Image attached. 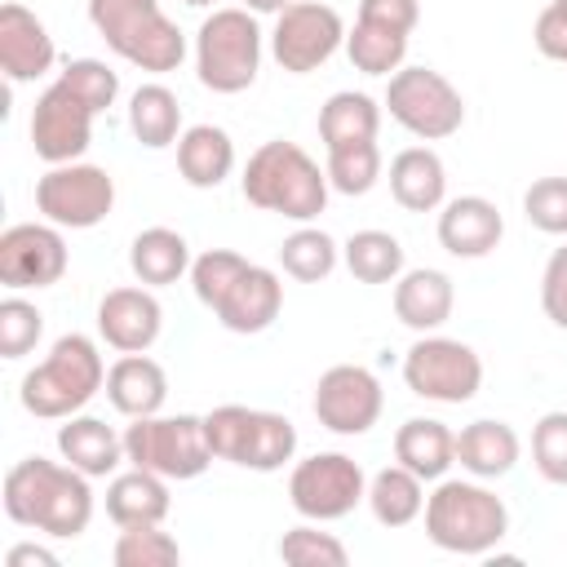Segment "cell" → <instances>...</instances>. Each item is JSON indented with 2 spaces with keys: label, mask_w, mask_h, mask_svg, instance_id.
I'll return each mask as SVG.
<instances>
[{
  "label": "cell",
  "mask_w": 567,
  "mask_h": 567,
  "mask_svg": "<svg viewBox=\"0 0 567 567\" xmlns=\"http://www.w3.org/2000/svg\"><path fill=\"white\" fill-rule=\"evenodd\" d=\"M403 385L430 403H470L483 390V359L456 337L421 332L403 354Z\"/></svg>",
  "instance_id": "30bf717a"
},
{
  "label": "cell",
  "mask_w": 567,
  "mask_h": 567,
  "mask_svg": "<svg viewBox=\"0 0 567 567\" xmlns=\"http://www.w3.org/2000/svg\"><path fill=\"white\" fill-rule=\"evenodd\" d=\"M177 173L195 190H217L235 173V142L217 124H190L177 137Z\"/></svg>",
  "instance_id": "83f0119b"
},
{
  "label": "cell",
  "mask_w": 567,
  "mask_h": 567,
  "mask_svg": "<svg viewBox=\"0 0 567 567\" xmlns=\"http://www.w3.org/2000/svg\"><path fill=\"white\" fill-rule=\"evenodd\" d=\"M244 266H248V257L235 252V248H208V252H199V257L190 261V288H195L199 306L213 310V306L226 297V288L239 279Z\"/></svg>",
  "instance_id": "60d3db41"
},
{
  "label": "cell",
  "mask_w": 567,
  "mask_h": 567,
  "mask_svg": "<svg viewBox=\"0 0 567 567\" xmlns=\"http://www.w3.org/2000/svg\"><path fill=\"white\" fill-rule=\"evenodd\" d=\"M97 111L66 84L53 80L31 106V146L44 164H75L93 142Z\"/></svg>",
  "instance_id": "9a60e30c"
},
{
  "label": "cell",
  "mask_w": 567,
  "mask_h": 567,
  "mask_svg": "<svg viewBox=\"0 0 567 567\" xmlns=\"http://www.w3.org/2000/svg\"><path fill=\"white\" fill-rule=\"evenodd\" d=\"M359 18L412 35V27L421 22V0H359Z\"/></svg>",
  "instance_id": "bcb514c9"
},
{
  "label": "cell",
  "mask_w": 567,
  "mask_h": 567,
  "mask_svg": "<svg viewBox=\"0 0 567 567\" xmlns=\"http://www.w3.org/2000/svg\"><path fill=\"white\" fill-rule=\"evenodd\" d=\"M346 58L363 75H394L408 58V31L354 18V27L346 31Z\"/></svg>",
  "instance_id": "d6a6232c"
},
{
  "label": "cell",
  "mask_w": 567,
  "mask_h": 567,
  "mask_svg": "<svg viewBox=\"0 0 567 567\" xmlns=\"http://www.w3.org/2000/svg\"><path fill=\"white\" fill-rule=\"evenodd\" d=\"M261 49L266 35L257 27V13H248L244 4L213 9L195 31V75L221 97L244 93L261 71Z\"/></svg>",
  "instance_id": "8992f818"
},
{
  "label": "cell",
  "mask_w": 567,
  "mask_h": 567,
  "mask_svg": "<svg viewBox=\"0 0 567 567\" xmlns=\"http://www.w3.org/2000/svg\"><path fill=\"white\" fill-rule=\"evenodd\" d=\"M523 456V443L514 434L509 421H496V416H478L470 421L461 434H456V461L470 478H505Z\"/></svg>",
  "instance_id": "484cf974"
},
{
  "label": "cell",
  "mask_w": 567,
  "mask_h": 567,
  "mask_svg": "<svg viewBox=\"0 0 567 567\" xmlns=\"http://www.w3.org/2000/svg\"><path fill=\"white\" fill-rule=\"evenodd\" d=\"M394 461L408 465L416 478L439 483V478L456 465V434L447 430V421L408 416V421L394 430Z\"/></svg>",
  "instance_id": "4316f807"
},
{
  "label": "cell",
  "mask_w": 567,
  "mask_h": 567,
  "mask_svg": "<svg viewBox=\"0 0 567 567\" xmlns=\"http://www.w3.org/2000/svg\"><path fill=\"white\" fill-rule=\"evenodd\" d=\"M40 337H44L40 306L27 301V297H18V292H9L0 301V354L4 359H22V354H31L40 346Z\"/></svg>",
  "instance_id": "f35d334b"
},
{
  "label": "cell",
  "mask_w": 567,
  "mask_h": 567,
  "mask_svg": "<svg viewBox=\"0 0 567 567\" xmlns=\"http://www.w3.org/2000/svg\"><path fill=\"white\" fill-rule=\"evenodd\" d=\"M328 186L337 195H368L381 182V146L377 142H354V146H337L328 151Z\"/></svg>",
  "instance_id": "d590c367"
},
{
  "label": "cell",
  "mask_w": 567,
  "mask_h": 567,
  "mask_svg": "<svg viewBox=\"0 0 567 567\" xmlns=\"http://www.w3.org/2000/svg\"><path fill=\"white\" fill-rule=\"evenodd\" d=\"M523 217L540 235L567 239V177H536L523 190Z\"/></svg>",
  "instance_id": "b9f144b4"
},
{
  "label": "cell",
  "mask_w": 567,
  "mask_h": 567,
  "mask_svg": "<svg viewBox=\"0 0 567 567\" xmlns=\"http://www.w3.org/2000/svg\"><path fill=\"white\" fill-rule=\"evenodd\" d=\"M377 128H381V106L368 93L341 89L319 106V142H323V151L354 146V142H377Z\"/></svg>",
  "instance_id": "4dcf8cb0"
},
{
  "label": "cell",
  "mask_w": 567,
  "mask_h": 567,
  "mask_svg": "<svg viewBox=\"0 0 567 567\" xmlns=\"http://www.w3.org/2000/svg\"><path fill=\"white\" fill-rule=\"evenodd\" d=\"M532 465L545 483L567 487V412H545L532 425Z\"/></svg>",
  "instance_id": "ab89813d"
},
{
  "label": "cell",
  "mask_w": 567,
  "mask_h": 567,
  "mask_svg": "<svg viewBox=\"0 0 567 567\" xmlns=\"http://www.w3.org/2000/svg\"><path fill=\"white\" fill-rule=\"evenodd\" d=\"M239 190L252 208L261 213H279L297 226L315 221L328 208V168H319V159H310L297 142H261L239 177Z\"/></svg>",
  "instance_id": "7a4b0ae2"
},
{
  "label": "cell",
  "mask_w": 567,
  "mask_h": 567,
  "mask_svg": "<svg viewBox=\"0 0 567 567\" xmlns=\"http://www.w3.org/2000/svg\"><path fill=\"white\" fill-rule=\"evenodd\" d=\"M558 4H563V9H567V0H558Z\"/></svg>",
  "instance_id": "f907efd6"
},
{
  "label": "cell",
  "mask_w": 567,
  "mask_h": 567,
  "mask_svg": "<svg viewBox=\"0 0 567 567\" xmlns=\"http://www.w3.org/2000/svg\"><path fill=\"white\" fill-rule=\"evenodd\" d=\"M168 509H173V496H168V478L164 474L137 470V465L111 474V483H106V518L115 527L164 523Z\"/></svg>",
  "instance_id": "603a6c76"
},
{
  "label": "cell",
  "mask_w": 567,
  "mask_h": 567,
  "mask_svg": "<svg viewBox=\"0 0 567 567\" xmlns=\"http://www.w3.org/2000/svg\"><path fill=\"white\" fill-rule=\"evenodd\" d=\"M159 328H164V306L146 284L111 288L97 301V337L120 354H146L159 341Z\"/></svg>",
  "instance_id": "e0dca14e"
},
{
  "label": "cell",
  "mask_w": 567,
  "mask_h": 567,
  "mask_svg": "<svg viewBox=\"0 0 567 567\" xmlns=\"http://www.w3.org/2000/svg\"><path fill=\"white\" fill-rule=\"evenodd\" d=\"M190 244H186V235L182 230H173V226H146V230H137L133 235V244H128V270H133V279L137 284H146V288H168V284H177L182 275H190Z\"/></svg>",
  "instance_id": "f1b7e54d"
},
{
  "label": "cell",
  "mask_w": 567,
  "mask_h": 567,
  "mask_svg": "<svg viewBox=\"0 0 567 567\" xmlns=\"http://www.w3.org/2000/svg\"><path fill=\"white\" fill-rule=\"evenodd\" d=\"M284 310V284L270 266H257L248 261L239 270V279L226 288V297L213 306V319L226 328V332H239V337H257L266 332Z\"/></svg>",
  "instance_id": "d6986e66"
},
{
  "label": "cell",
  "mask_w": 567,
  "mask_h": 567,
  "mask_svg": "<svg viewBox=\"0 0 567 567\" xmlns=\"http://www.w3.org/2000/svg\"><path fill=\"white\" fill-rule=\"evenodd\" d=\"M532 40H536V49H540L549 62H567V9H563L558 0L536 13Z\"/></svg>",
  "instance_id": "f6af8a7d"
},
{
  "label": "cell",
  "mask_w": 567,
  "mask_h": 567,
  "mask_svg": "<svg viewBox=\"0 0 567 567\" xmlns=\"http://www.w3.org/2000/svg\"><path fill=\"white\" fill-rule=\"evenodd\" d=\"M452 306H456L452 275L434 266H416L394 279V319L412 332H439L452 319Z\"/></svg>",
  "instance_id": "7402d4cb"
},
{
  "label": "cell",
  "mask_w": 567,
  "mask_h": 567,
  "mask_svg": "<svg viewBox=\"0 0 567 567\" xmlns=\"http://www.w3.org/2000/svg\"><path fill=\"white\" fill-rule=\"evenodd\" d=\"M58 456L89 478H111L128 461L124 434H115L102 416H89V412H75L58 425Z\"/></svg>",
  "instance_id": "44dd1931"
},
{
  "label": "cell",
  "mask_w": 567,
  "mask_h": 567,
  "mask_svg": "<svg viewBox=\"0 0 567 567\" xmlns=\"http://www.w3.org/2000/svg\"><path fill=\"white\" fill-rule=\"evenodd\" d=\"M368 509L381 527H408L425 514V478H416L408 465H385L368 478Z\"/></svg>",
  "instance_id": "1f68e13d"
},
{
  "label": "cell",
  "mask_w": 567,
  "mask_h": 567,
  "mask_svg": "<svg viewBox=\"0 0 567 567\" xmlns=\"http://www.w3.org/2000/svg\"><path fill=\"white\" fill-rule=\"evenodd\" d=\"M208 447L217 461H230L239 470L275 474L297 456V425L284 412L266 408H244V403H221L204 416Z\"/></svg>",
  "instance_id": "52a82bcc"
},
{
  "label": "cell",
  "mask_w": 567,
  "mask_h": 567,
  "mask_svg": "<svg viewBox=\"0 0 567 567\" xmlns=\"http://www.w3.org/2000/svg\"><path fill=\"white\" fill-rule=\"evenodd\" d=\"M111 558H115V567H177L182 563V545L164 532V523L120 527Z\"/></svg>",
  "instance_id": "8d00e7d4"
},
{
  "label": "cell",
  "mask_w": 567,
  "mask_h": 567,
  "mask_svg": "<svg viewBox=\"0 0 567 567\" xmlns=\"http://www.w3.org/2000/svg\"><path fill=\"white\" fill-rule=\"evenodd\" d=\"M97 390H106V363H102L97 341L84 332H62L49 346L44 363H35L22 377L18 399L40 421H66V416L84 412V403Z\"/></svg>",
  "instance_id": "277c9868"
},
{
  "label": "cell",
  "mask_w": 567,
  "mask_h": 567,
  "mask_svg": "<svg viewBox=\"0 0 567 567\" xmlns=\"http://www.w3.org/2000/svg\"><path fill=\"white\" fill-rule=\"evenodd\" d=\"M128 133L146 146V151H164V146H177V137L186 133L182 128V102L168 84L151 80V84H137L133 97H128Z\"/></svg>",
  "instance_id": "f546056e"
},
{
  "label": "cell",
  "mask_w": 567,
  "mask_h": 567,
  "mask_svg": "<svg viewBox=\"0 0 567 567\" xmlns=\"http://www.w3.org/2000/svg\"><path fill=\"white\" fill-rule=\"evenodd\" d=\"M124 456L128 465L137 470H151V474H164L168 483H186V478H199L217 456L208 447V430H204V416H190V412H177V416H137L128 430H124Z\"/></svg>",
  "instance_id": "ba28073f"
},
{
  "label": "cell",
  "mask_w": 567,
  "mask_h": 567,
  "mask_svg": "<svg viewBox=\"0 0 567 567\" xmlns=\"http://www.w3.org/2000/svg\"><path fill=\"white\" fill-rule=\"evenodd\" d=\"M292 0H244V9L248 13H284Z\"/></svg>",
  "instance_id": "c3c4849f"
},
{
  "label": "cell",
  "mask_w": 567,
  "mask_h": 567,
  "mask_svg": "<svg viewBox=\"0 0 567 567\" xmlns=\"http://www.w3.org/2000/svg\"><path fill=\"white\" fill-rule=\"evenodd\" d=\"M385 111L399 128L421 142H443L465 124L461 89L434 66H399L385 84Z\"/></svg>",
  "instance_id": "9c48e42d"
},
{
  "label": "cell",
  "mask_w": 567,
  "mask_h": 567,
  "mask_svg": "<svg viewBox=\"0 0 567 567\" xmlns=\"http://www.w3.org/2000/svg\"><path fill=\"white\" fill-rule=\"evenodd\" d=\"M106 399L120 416H155L168 399V377L151 354H120L106 368Z\"/></svg>",
  "instance_id": "d4e9b609"
},
{
  "label": "cell",
  "mask_w": 567,
  "mask_h": 567,
  "mask_svg": "<svg viewBox=\"0 0 567 567\" xmlns=\"http://www.w3.org/2000/svg\"><path fill=\"white\" fill-rule=\"evenodd\" d=\"M425 536L461 558H483L509 536V509L483 478H439L425 496Z\"/></svg>",
  "instance_id": "3957f363"
},
{
  "label": "cell",
  "mask_w": 567,
  "mask_h": 567,
  "mask_svg": "<svg viewBox=\"0 0 567 567\" xmlns=\"http://www.w3.org/2000/svg\"><path fill=\"white\" fill-rule=\"evenodd\" d=\"M182 4H190V9H213L217 0H182Z\"/></svg>",
  "instance_id": "681fc988"
},
{
  "label": "cell",
  "mask_w": 567,
  "mask_h": 567,
  "mask_svg": "<svg viewBox=\"0 0 567 567\" xmlns=\"http://www.w3.org/2000/svg\"><path fill=\"white\" fill-rule=\"evenodd\" d=\"M58 62L53 35L49 27L18 0L0 4V71L9 84H31L40 75H49Z\"/></svg>",
  "instance_id": "ac0fdd59"
},
{
  "label": "cell",
  "mask_w": 567,
  "mask_h": 567,
  "mask_svg": "<svg viewBox=\"0 0 567 567\" xmlns=\"http://www.w3.org/2000/svg\"><path fill=\"white\" fill-rule=\"evenodd\" d=\"M288 501L310 523H337V518L354 514V505L368 501V474L346 452H315L292 465Z\"/></svg>",
  "instance_id": "8fae6325"
},
{
  "label": "cell",
  "mask_w": 567,
  "mask_h": 567,
  "mask_svg": "<svg viewBox=\"0 0 567 567\" xmlns=\"http://www.w3.org/2000/svg\"><path fill=\"white\" fill-rule=\"evenodd\" d=\"M89 22L106 49L137 71L164 75L186 58V35L159 9V0H89Z\"/></svg>",
  "instance_id": "5b68a950"
},
{
  "label": "cell",
  "mask_w": 567,
  "mask_h": 567,
  "mask_svg": "<svg viewBox=\"0 0 567 567\" xmlns=\"http://www.w3.org/2000/svg\"><path fill=\"white\" fill-rule=\"evenodd\" d=\"M341 261L359 284H394L403 275V244L390 230H354L341 244Z\"/></svg>",
  "instance_id": "836d02e7"
},
{
  "label": "cell",
  "mask_w": 567,
  "mask_h": 567,
  "mask_svg": "<svg viewBox=\"0 0 567 567\" xmlns=\"http://www.w3.org/2000/svg\"><path fill=\"white\" fill-rule=\"evenodd\" d=\"M279 558L292 563V567H346L350 563V549L332 536V532H319L310 518L288 527L279 536Z\"/></svg>",
  "instance_id": "74e56055"
},
{
  "label": "cell",
  "mask_w": 567,
  "mask_h": 567,
  "mask_svg": "<svg viewBox=\"0 0 567 567\" xmlns=\"http://www.w3.org/2000/svg\"><path fill=\"white\" fill-rule=\"evenodd\" d=\"M390 195L408 213H434L447 204V168L430 146H403L390 159Z\"/></svg>",
  "instance_id": "cb8c5ba5"
},
{
  "label": "cell",
  "mask_w": 567,
  "mask_h": 567,
  "mask_svg": "<svg viewBox=\"0 0 567 567\" xmlns=\"http://www.w3.org/2000/svg\"><path fill=\"white\" fill-rule=\"evenodd\" d=\"M505 235V217L487 195H456L439 208V244L461 261L487 257Z\"/></svg>",
  "instance_id": "ffe728a7"
},
{
  "label": "cell",
  "mask_w": 567,
  "mask_h": 567,
  "mask_svg": "<svg viewBox=\"0 0 567 567\" xmlns=\"http://www.w3.org/2000/svg\"><path fill=\"white\" fill-rule=\"evenodd\" d=\"M4 567H58V554L35 545V540H22V545H13L4 554Z\"/></svg>",
  "instance_id": "7dc6e473"
},
{
  "label": "cell",
  "mask_w": 567,
  "mask_h": 567,
  "mask_svg": "<svg viewBox=\"0 0 567 567\" xmlns=\"http://www.w3.org/2000/svg\"><path fill=\"white\" fill-rule=\"evenodd\" d=\"M337 49H346V22L323 0H292L284 13H275L270 31V58L288 75L319 71Z\"/></svg>",
  "instance_id": "4fadbf2b"
},
{
  "label": "cell",
  "mask_w": 567,
  "mask_h": 567,
  "mask_svg": "<svg viewBox=\"0 0 567 567\" xmlns=\"http://www.w3.org/2000/svg\"><path fill=\"white\" fill-rule=\"evenodd\" d=\"M337 261H341V244L328 235V230H319V226H297L284 244H279V266H284V275H292L297 284H319V279H328L332 270H337Z\"/></svg>",
  "instance_id": "e575fe53"
},
{
  "label": "cell",
  "mask_w": 567,
  "mask_h": 567,
  "mask_svg": "<svg viewBox=\"0 0 567 567\" xmlns=\"http://www.w3.org/2000/svg\"><path fill=\"white\" fill-rule=\"evenodd\" d=\"M58 80H66V84H71L97 115L111 111L115 97H120V75H115L102 58H71V62L58 71Z\"/></svg>",
  "instance_id": "7bdbcfd3"
},
{
  "label": "cell",
  "mask_w": 567,
  "mask_h": 567,
  "mask_svg": "<svg viewBox=\"0 0 567 567\" xmlns=\"http://www.w3.org/2000/svg\"><path fill=\"white\" fill-rule=\"evenodd\" d=\"M115 208V177L97 164H49L35 182V213L62 230H93Z\"/></svg>",
  "instance_id": "7c38bea8"
},
{
  "label": "cell",
  "mask_w": 567,
  "mask_h": 567,
  "mask_svg": "<svg viewBox=\"0 0 567 567\" xmlns=\"http://www.w3.org/2000/svg\"><path fill=\"white\" fill-rule=\"evenodd\" d=\"M540 310L554 328H567V244L554 248V257L545 261L540 275Z\"/></svg>",
  "instance_id": "ee69618b"
},
{
  "label": "cell",
  "mask_w": 567,
  "mask_h": 567,
  "mask_svg": "<svg viewBox=\"0 0 567 567\" xmlns=\"http://www.w3.org/2000/svg\"><path fill=\"white\" fill-rule=\"evenodd\" d=\"M93 478L80 474L66 461H49V456H22L9 474H4V514L18 527L58 536V540H75L80 532H89L93 523Z\"/></svg>",
  "instance_id": "6da1fadb"
},
{
  "label": "cell",
  "mask_w": 567,
  "mask_h": 567,
  "mask_svg": "<svg viewBox=\"0 0 567 567\" xmlns=\"http://www.w3.org/2000/svg\"><path fill=\"white\" fill-rule=\"evenodd\" d=\"M71 266L62 226L53 221H18L0 235V284L9 292L53 288Z\"/></svg>",
  "instance_id": "2e32d148"
},
{
  "label": "cell",
  "mask_w": 567,
  "mask_h": 567,
  "mask_svg": "<svg viewBox=\"0 0 567 567\" xmlns=\"http://www.w3.org/2000/svg\"><path fill=\"white\" fill-rule=\"evenodd\" d=\"M310 408H315V421H319L328 434L359 439V434H368V430L381 421L385 394H381V381H377L363 363H332V368L315 381Z\"/></svg>",
  "instance_id": "5bb4252c"
}]
</instances>
